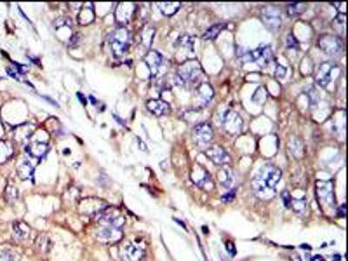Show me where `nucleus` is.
I'll list each match as a JSON object with an SVG mask.
<instances>
[{
	"instance_id": "393cba45",
	"label": "nucleus",
	"mask_w": 348,
	"mask_h": 261,
	"mask_svg": "<svg viewBox=\"0 0 348 261\" xmlns=\"http://www.w3.org/2000/svg\"><path fill=\"white\" fill-rule=\"evenodd\" d=\"M6 71L11 77L15 78L18 81H22L24 80L25 74L28 71V67H27V65H20L17 64L15 66L8 67Z\"/></svg>"
},
{
	"instance_id": "f3484780",
	"label": "nucleus",
	"mask_w": 348,
	"mask_h": 261,
	"mask_svg": "<svg viewBox=\"0 0 348 261\" xmlns=\"http://www.w3.org/2000/svg\"><path fill=\"white\" fill-rule=\"evenodd\" d=\"M122 230H119L114 227L102 226V229L98 233V238L101 241L107 243H114L119 241L122 237Z\"/></svg>"
},
{
	"instance_id": "4c0bfd02",
	"label": "nucleus",
	"mask_w": 348,
	"mask_h": 261,
	"mask_svg": "<svg viewBox=\"0 0 348 261\" xmlns=\"http://www.w3.org/2000/svg\"><path fill=\"white\" fill-rule=\"evenodd\" d=\"M338 214L340 217H345L346 215V205H342L341 208H339L338 210Z\"/></svg>"
},
{
	"instance_id": "6e6552de",
	"label": "nucleus",
	"mask_w": 348,
	"mask_h": 261,
	"mask_svg": "<svg viewBox=\"0 0 348 261\" xmlns=\"http://www.w3.org/2000/svg\"><path fill=\"white\" fill-rule=\"evenodd\" d=\"M261 20L271 30H276L281 26V13L279 8L273 5H267L261 10Z\"/></svg>"
},
{
	"instance_id": "72a5a7b5",
	"label": "nucleus",
	"mask_w": 348,
	"mask_h": 261,
	"mask_svg": "<svg viewBox=\"0 0 348 261\" xmlns=\"http://www.w3.org/2000/svg\"><path fill=\"white\" fill-rule=\"evenodd\" d=\"M281 197H282V200H283L285 207L290 208L293 199H292L291 195L289 194V192H287V191H284L282 192V194H281Z\"/></svg>"
},
{
	"instance_id": "dca6fc26",
	"label": "nucleus",
	"mask_w": 348,
	"mask_h": 261,
	"mask_svg": "<svg viewBox=\"0 0 348 261\" xmlns=\"http://www.w3.org/2000/svg\"><path fill=\"white\" fill-rule=\"evenodd\" d=\"M146 105L147 110L151 113L158 117L167 115L171 111L170 104L167 102H165V100H160V99L148 100L146 102Z\"/></svg>"
},
{
	"instance_id": "5701e85b",
	"label": "nucleus",
	"mask_w": 348,
	"mask_h": 261,
	"mask_svg": "<svg viewBox=\"0 0 348 261\" xmlns=\"http://www.w3.org/2000/svg\"><path fill=\"white\" fill-rule=\"evenodd\" d=\"M226 26L227 25L225 23L215 24L205 31L201 38L204 40H214L215 39H217L218 35L221 33V31L226 29Z\"/></svg>"
},
{
	"instance_id": "412c9836",
	"label": "nucleus",
	"mask_w": 348,
	"mask_h": 261,
	"mask_svg": "<svg viewBox=\"0 0 348 261\" xmlns=\"http://www.w3.org/2000/svg\"><path fill=\"white\" fill-rule=\"evenodd\" d=\"M125 255L128 261H141L145 257V251L134 244H129L125 249Z\"/></svg>"
},
{
	"instance_id": "20e7f679",
	"label": "nucleus",
	"mask_w": 348,
	"mask_h": 261,
	"mask_svg": "<svg viewBox=\"0 0 348 261\" xmlns=\"http://www.w3.org/2000/svg\"><path fill=\"white\" fill-rule=\"evenodd\" d=\"M318 46L325 54L337 56L343 51L344 43L341 37L336 35H321L318 39Z\"/></svg>"
},
{
	"instance_id": "0eeeda50",
	"label": "nucleus",
	"mask_w": 348,
	"mask_h": 261,
	"mask_svg": "<svg viewBox=\"0 0 348 261\" xmlns=\"http://www.w3.org/2000/svg\"><path fill=\"white\" fill-rule=\"evenodd\" d=\"M316 194L320 202L333 208L335 206L334 190L332 181H319L316 182Z\"/></svg>"
},
{
	"instance_id": "423d86ee",
	"label": "nucleus",
	"mask_w": 348,
	"mask_h": 261,
	"mask_svg": "<svg viewBox=\"0 0 348 261\" xmlns=\"http://www.w3.org/2000/svg\"><path fill=\"white\" fill-rule=\"evenodd\" d=\"M221 122L224 130L231 136L239 134L243 127V119L239 113L232 110H227L224 113Z\"/></svg>"
},
{
	"instance_id": "c756f323",
	"label": "nucleus",
	"mask_w": 348,
	"mask_h": 261,
	"mask_svg": "<svg viewBox=\"0 0 348 261\" xmlns=\"http://www.w3.org/2000/svg\"><path fill=\"white\" fill-rule=\"evenodd\" d=\"M4 196L9 202H13L18 198V190L13 185L8 184L4 191Z\"/></svg>"
},
{
	"instance_id": "c85d7f7f",
	"label": "nucleus",
	"mask_w": 348,
	"mask_h": 261,
	"mask_svg": "<svg viewBox=\"0 0 348 261\" xmlns=\"http://www.w3.org/2000/svg\"><path fill=\"white\" fill-rule=\"evenodd\" d=\"M333 29H335L339 32H341V31H345V26H346V14L345 13H339L336 16L335 20H333Z\"/></svg>"
},
{
	"instance_id": "473e14b6",
	"label": "nucleus",
	"mask_w": 348,
	"mask_h": 261,
	"mask_svg": "<svg viewBox=\"0 0 348 261\" xmlns=\"http://www.w3.org/2000/svg\"><path fill=\"white\" fill-rule=\"evenodd\" d=\"M38 247L40 249H44L46 251V249H50V240L46 237L39 238L38 239Z\"/></svg>"
},
{
	"instance_id": "9d476101",
	"label": "nucleus",
	"mask_w": 348,
	"mask_h": 261,
	"mask_svg": "<svg viewBox=\"0 0 348 261\" xmlns=\"http://www.w3.org/2000/svg\"><path fill=\"white\" fill-rule=\"evenodd\" d=\"M248 57L260 67H266L272 60V51L270 46H261L255 50L248 52Z\"/></svg>"
},
{
	"instance_id": "7ed1b4c3",
	"label": "nucleus",
	"mask_w": 348,
	"mask_h": 261,
	"mask_svg": "<svg viewBox=\"0 0 348 261\" xmlns=\"http://www.w3.org/2000/svg\"><path fill=\"white\" fill-rule=\"evenodd\" d=\"M130 34L124 27H119L111 35V51L115 57H122L130 45Z\"/></svg>"
},
{
	"instance_id": "4468645a",
	"label": "nucleus",
	"mask_w": 348,
	"mask_h": 261,
	"mask_svg": "<svg viewBox=\"0 0 348 261\" xmlns=\"http://www.w3.org/2000/svg\"><path fill=\"white\" fill-rule=\"evenodd\" d=\"M214 89L207 82L200 83L195 89L196 99L199 101V108L206 106L209 104L214 97Z\"/></svg>"
},
{
	"instance_id": "e433bc0d",
	"label": "nucleus",
	"mask_w": 348,
	"mask_h": 261,
	"mask_svg": "<svg viewBox=\"0 0 348 261\" xmlns=\"http://www.w3.org/2000/svg\"><path fill=\"white\" fill-rule=\"evenodd\" d=\"M226 249L229 252V254H232L233 256H234L235 254H236V249H235L234 245L232 242H227V244H226Z\"/></svg>"
},
{
	"instance_id": "c9c22d12",
	"label": "nucleus",
	"mask_w": 348,
	"mask_h": 261,
	"mask_svg": "<svg viewBox=\"0 0 348 261\" xmlns=\"http://www.w3.org/2000/svg\"><path fill=\"white\" fill-rule=\"evenodd\" d=\"M287 46H288V47H291V48H294V47L298 46L297 39H295L294 37L292 34L289 35L288 38H287Z\"/></svg>"
},
{
	"instance_id": "f257e3e1",
	"label": "nucleus",
	"mask_w": 348,
	"mask_h": 261,
	"mask_svg": "<svg viewBox=\"0 0 348 261\" xmlns=\"http://www.w3.org/2000/svg\"><path fill=\"white\" fill-rule=\"evenodd\" d=\"M282 177V172L272 164L263 165L252 181L253 193L260 200H269L276 194V186Z\"/></svg>"
},
{
	"instance_id": "2eb2a0df",
	"label": "nucleus",
	"mask_w": 348,
	"mask_h": 261,
	"mask_svg": "<svg viewBox=\"0 0 348 261\" xmlns=\"http://www.w3.org/2000/svg\"><path fill=\"white\" fill-rule=\"evenodd\" d=\"M144 61L146 65L148 66L152 77H156L161 68L163 58L161 53H159L156 51H149L144 57Z\"/></svg>"
},
{
	"instance_id": "aec40b11",
	"label": "nucleus",
	"mask_w": 348,
	"mask_h": 261,
	"mask_svg": "<svg viewBox=\"0 0 348 261\" xmlns=\"http://www.w3.org/2000/svg\"><path fill=\"white\" fill-rule=\"evenodd\" d=\"M17 173L22 181H32L34 178V167L31 162H22L17 168Z\"/></svg>"
},
{
	"instance_id": "a211bd4d",
	"label": "nucleus",
	"mask_w": 348,
	"mask_h": 261,
	"mask_svg": "<svg viewBox=\"0 0 348 261\" xmlns=\"http://www.w3.org/2000/svg\"><path fill=\"white\" fill-rule=\"evenodd\" d=\"M49 146L46 142H33L26 147L27 154L37 159H41L48 153Z\"/></svg>"
},
{
	"instance_id": "4be33fe9",
	"label": "nucleus",
	"mask_w": 348,
	"mask_h": 261,
	"mask_svg": "<svg viewBox=\"0 0 348 261\" xmlns=\"http://www.w3.org/2000/svg\"><path fill=\"white\" fill-rule=\"evenodd\" d=\"M156 4L161 13L166 17L174 15L181 7L180 2H158Z\"/></svg>"
},
{
	"instance_id": "a878e982",
	"label": "nucleus",
	"mask_w": 348,
	"mask_h": 261,
	"mask_svg": "<svg viewBox=\"0 0 348 261\" xmlns=\"http://www.w3.org/2000/svg\"><path fill=\"white\" fill-rule=\"evenodd\" d=\"M13 231L16 236L19 238H27V236L29 235V227L27 224L20 221H16L13 224Z\"/></svg>"
},
{
	"instance_id": "6ab92c4d",
	"label": "nucleus",
	"mask_w": 348,
	"mask_h": 261,
	"mask_svg": "<svg viewBox=\"0 0 348 261\" xmlns=\"http://www.w3.org/2000/svg\"><path fill=\"white\" fill-rule=\"evenodd\" d=\"M95 19V13L92 3H86L80 7V12L78 15V22L82 26L92 23Z\"/></svg>"
},
{
	"instance_id": "2f4dec72",
	"label": "nucleus",
	"mask_w": 348,
	"mask_h": 261,
	"mask_svg": "<svg viewBox=\"0 0 348 261\" xmlns=\"http://www.w3.org/2000/svg\"><path fill=\"white\" fill-rule=\"evenodd\" d=\"M0 261H19L17 254L9 250H4L0 253Z\"/></svg>"
},
{
	"instance_id": "f03ea898",
	"label": "nucleus",
	"mask_w": 348,
	"mask_h": 261,
	"mask_svg": "<svg viewBox=\"0 0 348 261\" xmlns=\"http://www.w3.org/2000/svg\"><path fill=\"white\" fill-rule=\"evenodd\" d=\"M204 75L202 67L197 59H187L178 68L177 76L180 83L195 84Z\"/></svg>"
},
{
	"instance_id": "f8f14e48",
	"label": "nucleus",
	"mask_w": 348,
	"mask_h": 261,
	"mask_svg": "<svg viewBox=\"0 0 348 261\" xmlns=\"http://www.w3.org/2000/svg\"><path fill=\"white\" fill-rule=\"evenodd\" d=\"M205 154L207 157L214 163L215 165H223L228 164L231 161L229 154L226 153V150L218 145H214L209 147Z\"/></svg>"
},
{
	"instance_id": "7c9ffc66",
	"label": "nucleus",
	"mask_w": 348,
	"mask_h": 261,
	"mask_svg": "<svg viewBox=\"0 0 348 261\" xmlns=\"http://www.w3.org/2000/svg\"><path fill=\"white\" fill-rule=\"evenodd\" d=\"M154 36V30L153 29H146L144 30L141 34V39L143 44H145L146 46H150L153 42V38Z\"/></svg>"
},
{
	"instance_id": "ddd939ff",
	"label": "nucleus",
	"mask_w": 348,
	"mask_h": 261,
	"mask_svg": "<svg viewBox=\"0 0 348 261\" xmlns=\"http://www.w3.org/2000/svg\"><path fill=\"white\" fill-rule=\"evenodd\" d=\"M134 11L135 4L134 3H119L115 9V20L120 25L127 24L130 21Z\"/></svg>"
},
{
	"instance_id": "bb28decb",
	"label": "nucleus",
	"mask_w": 348,
	"mask_h": 261,
	"mask_svg": "<svg viewBox=\"0 0 348 261\" xmlns=\"http://www.w3.org/2000/svg\"><path fill=\"white\" fill-rule=\"evenodd\" d=\"M306 3L301 2H295V3H290L287 5V13L291 17L299 15L306 10Z\"/></svg>"
},
{
	"instance_id": "cd10ccee",
	"label": "nucleus",
	"mask_w": 348,
	"mask_h": 261,
	"mask_svg": "<svg viewBox=\"0 0 348 261\" xmlns=\"http://www.w3.org/2000/svg\"><path fill=\"white\" fill-rule=\"evenodd\" d=\"M267 99H268L267 90L263 87H260V88L257 89L256 92H254L252 100L258 104H264Z\"/></svg>"
},
{
	"instance_id": "b1692460",
	"label": "nucleus",
	"mask_w": 348,
	"mask_h": 261,
	"mask_svg": "<svg viewBox=\"0 0 348 261\" xmlns=\"http://www.w3.org/2000/svg\"><path fill=\"white\" fill-rule=\"evenodd\" d=\"M14 153V148L11 142L0 140V164H4L9 158L12 157Z\"/></svg>"
},
{
	"instance_id": "9b49d317",
	"label": "nucleus",
	"mask_w": 348,
	"mask_h": 261,
	"mask_svg": "<svg viewBox=\"0 0 348 261\" xmlns=\"http://www.w3.org/2000/svg\"><path fill=\"white\" fill-rule=\"evenodd\" d=\"M334 68H336V65L332 62H324L321 64L315 76V80L318 85H321L323 88H325L329 85L332 80V72Z\"/></svg>"
},
{
	"instance_id": "39448f33",
	"label": "nucleus",
	"mask_w": 348,
	"mask_h": 261,
	"mask_svg": "<svg viewBox=\"0 0 348 261\" xmlns=\"http://www.w3.org/2000/svg\"><path fill=\"white\" fill-rule=\"evenodd\" d=\"M192 141L199 146H206L214 138V129L210 123L202 122L193 127L191 131Z\"/></svg>"
},
{
	"instance_id": "1a4fd4ad",
	"label": "nucleus",
	"mask_w": 348,
	"mask_h": 261,
	"mask_svg": "<svg viewBox=\"0 0 348 261\" xmlns=\"http://www.w3.org/2000/svg\"><path fill=\"white\" fill-rule=\"evenodd\" d=\"M191 180L199 188L207 192H210L212 189H214V182L211 179L210 174L199 165H194L191 172Z\"/></svg>"
},
{
	"instance_id": "f704fd0d",
	"label": "nucleus",
	"mask_w": 348,
	"mask_h": 261,
	"mask_svg": "<svg viewBox=\"0 0 348 261\" xmlns=\"http://www.w3.org/2000/svg\"><path fill=\"white\" fill-rule=\"evenodd\" d=\"M234 198H235V191L233 190V191H231V192H227V193L225 194V195L222 196L221 200L222 201H224V202L227 203V202H231V201H233Z\"/></svg>"
}]
</instances>
